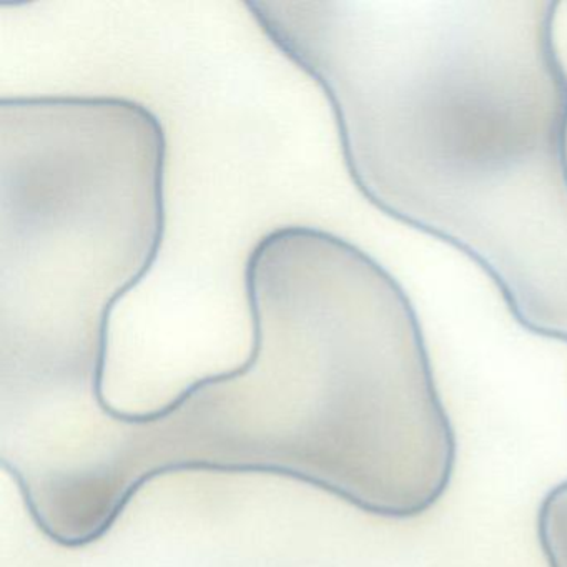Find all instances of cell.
<instances>
[{
    "mask_svg": "<svg viewBox=\"0 0 567 567\" xmlns=\"http://www.w3.org/2000/svg\"><path fill=\"white\" fill-rule=\"evenodd\" d=\"M167 138L118 97L0 101L4 386H89L101 400L115 305L165 234Z\"/></svg>",
    "mask_w": 567,
    "mask_h": 567,
    "instance_id": "cell-2",
    "label": "cell"
},
{
    "mask_svg": "<svg viewBox=\"0 0 567 567\" xmlns=\"http://www.w3.org/2000/svg\"><path fill=\"white\" fill-rule=\"evenodd\" d=\"M553 0H260L323 91L354 187L567 344V72Z\"/></svg>",
    "mask_w": 567,
    "mask_h": 567,
    "instance_id": "cell-1",
    "label": "cell"
}]
</instances>
